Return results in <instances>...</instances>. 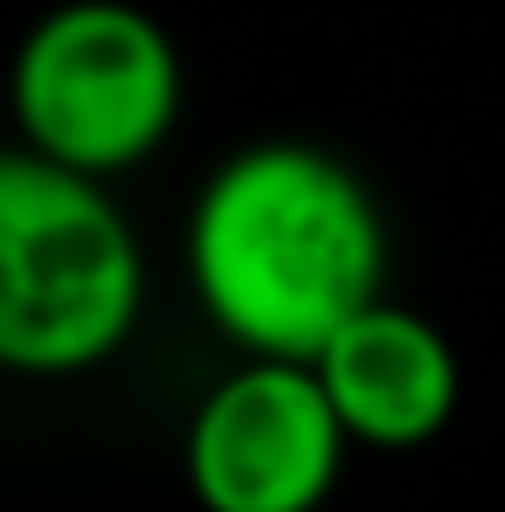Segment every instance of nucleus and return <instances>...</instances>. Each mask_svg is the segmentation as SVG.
I'll return each mask as SVG.
<instances>
[{"mask_svg": "<svg viewBox=\"0 0 505 512\" xmlns=\"http://www.w3.org/2000/svg\"><path fill=\"white\" fill-rule=\"evenodd\" d=\"M187 284L243 360H319L388 298V215L312 139H256L187 208Z\"/></svg>", "mask_w": 505, "mask_h": 512, "instance_id": "nucleus-1", "label": "nucleus"}, {"mask_svg": "<svg viewBox=\"0 0 505 512\" xmlns=\"http://www.w3.org/2000/svg\"><path fill=\"white\" fill-rule=\"evenodd\" d=\"M146 312V250L104 180L0 153V374L70 381L118 360Z\"/></svg>", "mask_w": 505, "mask_h": 512, "instance_id": "nucleus-2", "label": "nucleus"}, {"mask_svg": "<svg viewBox=\"0 0 505 512\" xmlns=\"http://www.w3.org/2000/svg\"><path fill=\"white\" fill-rule=\"evenodd\" d=\"M180 97V49L139 0H56L28 21L7 63V118L21 153L104 187L173 139Z\"/></svg>", "mask_w": 505, "mask_h": 512, "instance_id": "nucleus-3", "label": "nucleus"}, {"mask_svg": "<svg viewBox=\"0 0 505 512\" xmlns=\"http://www.w3.org/2000/svg\"><path fill=\"white\" fill-rule=\"evenodd\" d=\"M346 450L305 360H243L187 416L180 471L201 512H326Z\"/></svg>", "mask_w": 505, "mask_h": 512, "instance_id": "nucleus-4", "label": "nucleus"}, {"mask_svg": "<svg viewBox=\"0 0 505 512\" xmlns=\"http://www.w3.org/2000/svg\"><path fill=\"white\" fill-rule=\"evenodd\" d=\"M312 374L333 402L339 429L367 450L436 443L464 395V367H457V346L443 340V326L395 298H381L353 326H339L333 346L312 360Z\"/></svg>", "mask_w": 505, "mask_h": 512, "instance_id": "nucleus-5", "label": "nucleus"}]
</instances>
